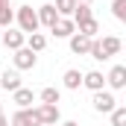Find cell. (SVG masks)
<instances>
[{
	"label": "cell",
	"mask_w": 126,
	"mask_h": 126,
	"mask_svg": "<svg viewBox=\"0 0 126 126\" xmlns=\"http://www.w3.org/2000/svg\"><path fill=\"white\" fill-rule=\"evenodd\" d=\"M109 114H111V126H126V106H114Z\"/></svg>",
	"instance_id": "obj_21"
},
{
	"label": "cell",
	"mask_w": 126,
	"mask_h": 126,
	"mask_svg": "<svg viewBox=\"0 0 126 126\" xmlns=\"http://www.w3.org/2000/svg\"><path fill=\"white\" fill-rule=\"evenodd\" d=\"M88 56L94 59V62H106V53H103V47H100V41H91V47H88Z\"/></svg>",
	"instance_id": "obj_23"
},
{
	"label": "cell",
	"mask_w": 126,
	"mask_h": 126,
	"mask_svg": "<svg viewBox=\"0 0 126 126\" xmlns=\"http://www.w3.org/2000/svg\"><path fill=\"white\" fill-rule=\"evenodd\" d=\"M41 103H50V106H59V100H62V94H59V88H41Z\"/></svg>",
	"instance_id": "obj_20"
},
{
	"label": "cell",
	"mask_w": 126,
	"mask_h": 126,
	"mask_svg": "<svg viewBox=\"0 0 126 126\" xmlns=\"http://www.w3.org/2000/svg\"><path fill=\"white\" fill-rule=\"evenodd\" d=\"M111 15H114L117 21H126V0H114V3H111Z\"/></svg>",
	"instance_id": "obj_24"
},
{
	"label": "cell",
	"mask_w": 126,
	"mask_h": 126,
	"mask_svg": "<svg viewBox=\"0 0 126 126\" xmlns=\"http://www.w3.org/2000/svg\"><path fill=\"white\" fill-rule=\"evenodd\" d=\"M12 21H15V12H12L9 6H0V30L12 27Z\"/></svg>",
	"instance_id": "obj_22"
},
{
	"label": "cell",
	"mask_w": 126,
	"mask_h": 126,
	"mask_svg": "<svg viewBox=\"0 0 126 126\" xmlns=\"http://www.w3.org/2000/svg\"><path fill=\"white\" fill-rule=\"evenodd\" d=\"M94 111H100V114H109L114 106H117V100H114V94L111 91H94Z\"/></svg>",
	"instance_id": "obj_5"
},
{
	"label": "cell",
	"mask_w": 126,
	"mask_h": 126,
	"mask_svg": "<svg viewBox=\"0 0 126 126\" xmlns=\"http://www.w3.org/2000/svg\"><path fill=\"white\" fill-rule=\"evenodd\" d=\"M62 82H64V88H70V91H76V88L82 85V73H79L76 67H70V70H64Z\"/></svg>",
	"instance_id": "obj_16"
},
{
	"label": "cell",
	"mask_w": 126,
	"mask_h": 126,
	"mask_svg": "<svg viewBox=\"0 0 126 126\" xmlns=\"http://www.w3.org/2000/svg\"><path fill=\"white\" fill-rule=\"evenodd\" d=\"M62 126H79V123H76V120H64Z\"/></svg>",
	"instance_id": "obj_25"
},
{
	"label": "cell",
	"mask_w": 126,
	"mask_h": 126,
	"mask_svg": "<svg viewBox=\"0 0 126 126\" xmlns=\"http://www.w3.org/2000/svg\"><path fill=\"white\" fill-rule=\"evenodd\" d=\"M12 62H15V70H30V67H35V62H38V56H35V53H32L30 47L24 44L21 50H15Z\"/></svg>",
	"instance_id": "obj_3"
},
{
	"label": "cell",
	"mask_w": 126,
	"mask_h": 126,
	"mask_svg": "<svg viewBox=\"0 0 126 126\" xmlns=\"http://www.w3.org/2000/svg\"><path fill=\"white\" fill-rule=\"evenodd\" d=\"M0 41L6 44V50H12V53H15V50H21V47L27 44V35H24L21 30H12V27H6V32H0Z\"/></svg>",
	"instance_id": "obj_4"
},
{
	"label": "cell",
	"mask_w": 126,
	"mask_h": 126,
	"mask_svg": "<svg viewBox=\"0 0 126 126\" xmlns=\"http://www.w3.org/2000/svg\"><path fill=\"white\" fill-rule=\"evenodd\" d=\"M50 32H53L56 38H70V35L76 32V24H73L70 18H59V21L50 27Z\"/></svg>",
	"instance_id": "obj_7"
},
{
	"label": "cell",
	"mask_w": 126,
	"mask_h": 126,
	"mask_svg": "<svg viewBox=\"0 0 126 126\" xmlns=\"http://www.w3.org/2000/svg\"><path fill=\"white\" fill-rule=\"evenodd\" d=\"M27 47H30L32 53H41V50L47 47V38H44L41 32H32V35H27Z\"/></svg>",
	"instance_id": "obj_17"
},
{
	"label": "cell",
	"mask_w": 126,
	"mask_h": 126,
	"mask_svg": "<svg viewBox=\"0 0 126 126\" xmlns=\"http://www.w3.org/2000/svg\"><path fill=\"white\" fill-rule=\"evenodd\" d=\"M97 41H100V47H103L106 59H111V56H117V53L123 50V41H120L117 35H106V38H97Z\"/></svg>",
	"instance_id": "obj_6"
},
{
	"label": "cell",
	"mask_w": 126,
	"mask_h": 126,
	"mask_svg": "<svg viewBox=\"0 0 126 126\" xmlns=\"http://www.w3.org/2000/svg\"><path fill=\"white\" fill-rule=\"evenodd\" d=\"M0 126H9V120H6V117H3V114H0Z\"/></svg>",
	"instance_id": "obj_26"
},
{
	"label": "cell",
	"mask_w": 126,
	"mask_h": 126,
	"mask_svg": "<svg viewBox=\"0 0 126 126\" xmlns=\"http://www.w3.org/2000/svg\"><path fill=\"white\" fill-rule=\"evenodd\" d=\"M32 100H35V94H32V88H18V91H12V103L18 106V109H30L32 106Z\"/></svg>",
	"instance_id": "obj_13"
},
{
	"label": "cell",
	"mask_w": 126,
	"mask_h": 126,
	"mask_svg": "<svg viewBox=\"0 0 126 126\" xmlns=\"http://www.w3.org/2000/svg\"><path fill=\"white\" fill-rule=\"evenodd\" d=\"M106 82H109V85H111L114 91H120V88H126V67H123V64H114V67L109 70Z\"/></svg>",
	"instance_id": "obj_8"
},
{
	"label": "cell",
	"mask_w": 126,
	"mask_h": 126,
	"mask_svg": "<svg viewBox=\"0 0 126 126\" xmlns=\"http://www.w3.org/2000/svg\"><path fill=\"white\" fill-rule=\"evenodd\" d=\"M88 18H94V15H91V6H85V3H76V9H73L70 21H73V24H82V21H88Z\"/></svg>",
	"instance_id": "obj_19"
},
{
	"label": "cell",
	"mask_w": 126,
	"mask_h": 126,
	"mask_svg": "<svg viewBox=\"0 0 126 126\" xmlns=\"http://www.w3.org/2000/svg\"><path fill=\"white\" fill-rule=\"evenodd\" d=\"M53 9L59 12V18H70V15H73V9H76V0H56V3H53Z\"/></svg>",
	"instance_id": "obj_18"
},
{
	"label": "cell",
	"mask_w": 126,
	"mask_h": 126,
	"mask_svg": "<svg viewBox=\"0 0 126 126\" xmlns=\"http://www.w3.org/2000/svg\"><path fill=\"white\" fill-rule=\"evenodd\" d=\"M82 85H85L88 91H103L106 76H103L100 70H88V73H82Z\"/></svg>",
	"instance_id": "obj_11"
},
{
	"label": "cell",
	"mask_w": 126,
	"mask_h": 126,
	"mask_svg": "<svg viewBox=\"0 0 126 126\" xmlns=\"http://www.w3.org/2000/svg\"><path fill=\"white\" fill-rule=\"evenodd\" d=\"M76 32H79V35H85V38H94L97 32H100V24H97V18H88V21L76 24Z\"/></svg>",
	"instance_id": "obj_15"
},
{
	"label": "cell",
	"mask_w": 126,
	"mask_h": 126,
	"mask_svg": "<svg viewBox=\"0 0 126 126\" xmlns=\"http://www.w3.org/2000/svg\"><path fill=\"white\" fill-rule=\"evenodd\" d=\"M0 88L3 91H18L21 88V73L18 70H3L0 73Z\"/></svg>",
	"instance_id": "obj_12"
},
{
	"label": "cell",
	"mask_w": 126,
	"mask_h": 126,
	"mask_svg": "<svg viewBox=\"0 0 126 126\" xmlns=\"http://www.w3.org/2000/svg\"><path fill=\"white\" fill-rule=\"evenodd\" d=\"M76 3H85V6H91V0H76Z\"/></svg>",
	"instance_id": "obj_27"
},
{
	"label": "cell",
	"mask_w": 126,
	"mask_h": 126,
	"mask_svg": "<svg viewBox=\"0 0 126 126\" xmlns=\"http://www.w3.org/2000/svg\"><path fill=\"white\" fill-rule=\"evenodd\" d=\"M35 12H38V24H44L47 30H50V27L59 21V12L53 9V3H44V6H38Z\"/></svg>",
	"instance_id": "obj_9"
},
{
	"label": "cell",
	"mask_w": 126,
	"mask_h": 126,
	"mask_svg": "<svg viewBox=\"0 0 126 126\" xmlns=\"http://www.w3.org/2000/svg\"><path fill=\"white\" fill-rule=\"evenodd\" d=\"M12 126H38V120H35L32 109H18L12 114Z\"/></svg>",
	"instance_id": "obj_14"
},
{
	"label": "cell",
	"mask_w": 126,
	"mask_h": 126,
	"mask_svg": "<svg viewBox=\"0 0 126 126\" xmlns=\"http://www.w3.org/2000/svg\"><path fill=\"white\" fill-rule=\"evenodd\" d=\"M32 114H35L38 126H56L59 120H62V114H59V106H50V103H41V106H35V109H32Z\"/></svg>",
	"instance_id": "obj_2"
},
{
	"label": "cell",
	"mask_w": 126,
	"mask_h": 126,
	"mask_svg": "<svg viewBox=\"0 0 126 126\" xmlns=\"http://www.w3.org/2000/svg\"><path fill=\"white\" fill-rule=\"evenodd\" d=\"M67 41H70V53H76V56H88V47H91V41H94V38H85V35L73 32Z\"/></svg>",
	"instance_id": "obj_10"
},
{
	"label": "cell",
	"mask_w": 126,
	"mask_h": 126,
	"mask_svg": "<svg viewBox=\"0 0 126 126\" xmlns=\"http://www.w3.org/2000/svg\"><path fill=\"white\" fill-rule=\"evenodd\" d=\"M0 114H3V103H0Z\"/></svg>",
	"instance_id": "obj_29"
},
{
	"label": "cell",
	"mask_w": 126,
	"mask_h": 126,
	"mask_svg": "<svg viewBox=\"0 0 126 126\" xmlns=\"http://www.w3.org/2000/svg\"><path fill=\"white\" fill-rule=\"evenodd\" d=\"M9 3H12V0H0V6H9Z\"/></svg>",
	"instance_id": "obj_28"
},
{
	"label": "cell",
	"mask_w": 126,
	"mask_h": 126,
	"mask_svg": "<svg viewBox=\"0 0 126 126\" xmlns=\"http://www.w3.org/2000/svg\"><path fill=\"white\" fill-rule=\"evenodd\" d=\"M15 21H18V30L24 32V35H32V32H38V12L32 9V6H21L18 12H15Z\"/></svg>",
	"instance_id": "obj_1"
}]
</instances>
